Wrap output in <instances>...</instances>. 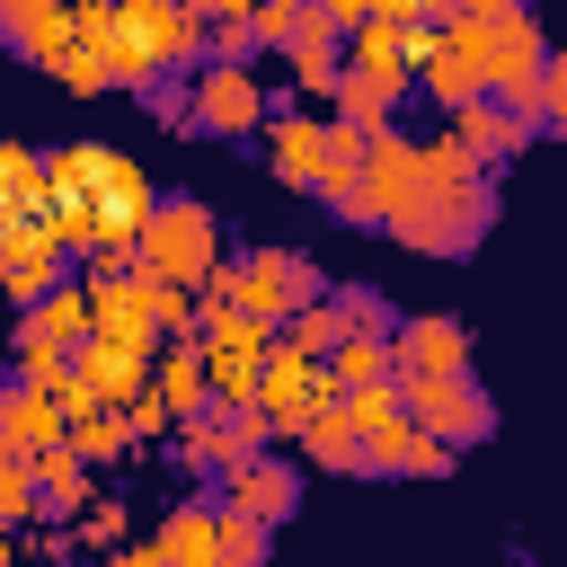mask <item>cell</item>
Here are the masks:
<instances>
[{
	"mask_svg": "<svg viewBox=\"0 0 567 567\" xmlns=\"http://www.w3.org/2000/svg\"><path fill=\"white\" fill-rule=\"evenodd\" d=\"M44 186H53V230H62V248L89 266V275H142V221L159 213V186L124 159V151H106V142H71V151H53L44 159Z\"/></svg>",
	"mask_w": 567,
	"mask_h": 567,
	"instance_id": "1",
	"label": "cell"
},
{
	"mask_svg": "<svg viewBox=\"0 0 567 567\" xmlns=\"http://www.w3.org/2000/svg\"><path fill=\"white\" fill-rule=\"evenodd\" d=\"M487 221H496V186L434 133V142H425V195L390 221V239H399V248H425V257H470V248L487 239Z\"/></svg>",
	"mask_w": 567,
	"mask_h": 567,
	"instance_id": "2",
	"label": "cell"
},
{
	"mask_svg": "<svg viewBox=\"0 0 567 567\" xmlns=\"http://www.w3.org/2000/svg\"><path fill=\"white\" fill-rule=\"evenodd\" d=\"M478 27H487V97L540 124V80H549V53H558L549 27L514 0H478Z\"/></svg>",
	"mask_w": 567,
	"mask_h": 567,
	"instance_id": "3",
	"label": "cell"
},
{
	"mask_svg": "<svg viewBox=\"0 0 567 567\" xmlns=\"http://www.w3.org/2000/svg\"><path fill=\"white\" fill-rule=\"evenodd\" d=\"M408 44H416V89H425L443 115H461V106L487 97V27H478V9H443V18L416 27Z\"/></svg>",
	"mask_w": 567,
	"mask_h": 567,
	"instance_id": "4",
	"label": "cell"
},
{
	"mask_svg": "<svg viewBox=\"0 0 567 567\" xmlns=\"http://www.w3.org/2000/svg\"><path fill=\"white\" fill-rule=\"evenodd\" d=\"M221 284H230V310H239V319H257V328H284L292 310H310V301H328V292H337L301 248H248V257H230V266H221Z\"/></svg>",
	"mask_w": 567,
	"mask_h": 567,
	"instance_id": "5",
	"label": "cell"
},
{
	"mask_svg": "<svg viewBox=\"0 0 567 567\" xmlns=\"http://www.w3.org/2000/svg\"><path fill=\"white\" fill-rule=\"evenodd\" d=\"M142 275L151 284H186V292H204V275L221 266V230H213V204H195V195H159V213L142 221Z\"/></svg>",
	"mask_w": 567,
	"mask_h": 567,
	"instance_id": "6",
	"label": "cell"
},
{
	"mask_svg": "<svg viewBox=\"0 0 567 567\" xmlns=\"http://www.w3.org/2000/svg\"><path fill=\"white\" fill-rule=\"evenodd\" d=\"M399 399H408L416 434H434L443 452H470V443L496 434V399L478 390V372L470 381H399Z\"/></svg>",
	"mask_w": 567,
	"mask_h": 567,
	"instance_id": "7",
	"label": "cell"
},
{
	"mask_svg": "<svg viewBox=\"0 0 567 567\" xmlns=\"http://www.w3.org/2000/svg\"><path fill=\"white\" fill-rule=\"evenodd\" d=\"M257 452H275V425L257 416V408H204L195 425H177V461L186 470H204V478H230L239 461H257Z\"/></svg>",
	"mask_w": 567,
	"mask_h": 567,
	"instance_id": "8",
	"label": "cell"
},
{
	"mask_svg": "<svg viewBox=\"0 0 567 567\" xmlns=\"http://www.w3.org/2000/svg\"><path fill=\"white\" fill-rule=\"evenodd\" d=\"M470 328L461 319H443V310H416V319H399V337H390V363H399V381H470Z\"/></svg>",
	"mask_w": 567,
	"mask_h": 567,
	"instance_id": "9",
	"label": "cell"
},
{
	"mask_svg": "<svg viewBox=\"0 0 567 567\" xmlns=\"http://www.w3.org/2000/svg\"><path fill=\"white\" fill-rule=\"evenodd\" d=\"M221 514H230V523H257V532L292 523V514H301V470H292L284 452H257V461H239V470L221 478Z\"/></svg>",
	"mask_w": 567,
	"mask_h": 567,
	"instance_id": "10",
	"label": "cell"
},
{
	"mask_svg": "<svg viewBox=\"0 0 567 567\" xmlns=\"http://www.w3.org/2000/svg\"><path fill=\"white\" fill-rule=\"evenodd\" d=\"M425 195V142H408L399 124L390 133H372V159H363V221H399L408 204Z\"/></svg>",
	"mask_w": 567,
	"mask_h": 567,
	"instance_id": "11",
	"label": "cell"
},
{
	"mask_svg": "<svg viewBox=\"0 0 567 567\" xmlns=\"http://www.w3.org/2000/svg\"><path fill=\"white\" fill-rule=\"evenodd\" d=\"M89 337L106 346H133V354H159V319H151V275H89Z\"/></svg>",
	"mask_w": 567,
	"mask_h": 567,
	"instance_id": "12",
	"label": "cell"
},
{
	"mask_svg": "<svg viewBox=\"0 0 567 567\" xmlns=\"http://www.w3.org/2000/svg\"><path fill=\"white\" fill-rule=\"evenodd\" d=\"M195 124H204V133H266V124H275V97H266L257 71L204 62V71H195Z\"/></svg>",
	"mask_w": 567,
	"mask_h": 567,
	"instance_id": "13",
	"label": "cell"
},
{
	"mask_svg": "<svg viewBox=\"0 0 567 567\" xmlns=\"http://www.w3.org/2000/svg\"><path fill=\"white\" fill-rule=\"evenodd\" d=\"M328 399H337L328 363H292V354H275V363H266V381H257V416H266L284 443H292V434H301V425H310Z\"/></svg>",
	"mask_w": 567,
	"mask_h": 567,
	"instance_id": "14",
	"label": "cell"
},
{
	"mask_svg": "<svg viewBox=\"0 0 567 567\" xmlns=\"http://www.w3.org/2000/svg\"><path fill=\"white\" fill-rule=\"evenodd\" d=\"M275 53H284V71H292L310 97H337V80H346V27H337V9H301Z\"/></svg>",
	"mask_w": 567,
	"mask_h": 567,
	"instance_id": "15",
	"label": "cell"
},
{
	"mask_svg": "<svg viewBox=\"0 0 567 567\" xmlns=\"http://www.w3.org/2000/svg\"><path fill=\"white\" fill-rule=\"evenodd\" d=\"M0 284H9L18 319H27L35 301H53V292L71 284V248H62V230H18V239L0 248Z\"/></svg>",
	"mask_w": 567,
	"mask_h": 567,
	"instance_id": "16",
	"label": "cell"
},
{
	"mask_svg": "<svg viewBox=\"0 0 567 567\" xmlns=\"http://www.w3.org/2000/svg\"><path fill=\"white\" fill-rule=\"evenodd\" d=\"M53 443H71V425H62V399L9 372V381H0V452H18V461H44Z\"/></svg>",
	"mask_w": 567,
	"mask_h": 567,
	"instance_id": "17",
	"label": "cell"
},
{
	"mask_svg": "<svg viewBox=\"0 0 567 567\" xmlns=\"http://www.w3.org/2000/svg\"><path fill=\"white\" fill-rule=\"evenodd\" d=\"M443 142L487 177V168H505L523 142H532V115H514V106H496V97H478V106H461L452 124H443Z\"/></svg>",
	"mask_w": 567,
	"mask_h": 567,
	"instance_id": "18",
	"label": "cell"
},
{
	"mask_svg": "<svg viewBox=\"0 0 567 567\" xmlns=\"http://www.w3.org/2000/svg\"><path fill=\"white\" fill-rule=\"evenodd\" d=\"M0 230H53V186H44V151L0 142Z\"/></svg>",
	"mask_w": 567,
	"mask_h": 567,
	"instance_id": "19",
	"label": "cell"
},
{
	"mask_svg": "<svg viewBox=\"0 0 567 567\" xmlns=\"http://www.w3.org/2000/svg\"><path fill=\"white\" fill-rule=\"evenodd\" d=\"M266 168H275L284 186H310V195H319V168H328V124H319V115L275 106V124H266Z\"/></svg>",
	"mask_w": 567,
	"mask_h": 567,
	"instance_id": "20",
	"label": "cell"
},
{
	"mask_svg": "<svg viewBox=\"0 0 567 567\" xmlns=\"http://www.w3.org/2000/svg\"><path fill=\"white\" fill-rule=\"evenodd\" d=\"M71 372H80V381H89L106 408H124V416L151 399V354H133V346H106V337H89V346L71 354Z\"/></svg>",
	"mask_w": 567,
	"mask_h": 567,
	"instance_id": "21",
	"label": "cell"
},
{
	"mask_svg": "<svg viewBox=\"0 0 567 567\" xmlns=\"http://www.w3.org/2000/svg\"><path fill=\"white\" fill-rule=\"evenodd\" d=\"M151 399L168 408V425H195L213 408V372H204V337H177L159 346V372H151Z\"/></svg>",
	"mask_w": 567,
	"mask_h": 567,
	"instance_id": "22",
	"label": "cell"
},
{
	"mask_svg": "<svg viewBox=\"0 0 567 567\" xmlns=\"http://www.w3.org/2000/svg\"><path fill=\"white\" fill-rule=\"evenodd\" d=\"M0 35L27 53V62H62L71 44H80V27H71V9H53V0H0Z\"/></svg>",
	"mask_w": 567,
	"mask_h": 567,
	"instance_id": "23",
	"label": "cell"
},
{
	"mask_svg": "<svg viewBox=\"0 0 567 567\" xmlns=\"http://www.w3.org/2000/svg\"><path fill=\"white\" fill-rule=\"evenodd\" d=\"M97 505V478H89V461L71 452V443H53L44 461H35V514H53V523H80Z\"/></svg>",
	"mask_w": 567,
	"mask_h": 567,
	"instance_id": "24",
	"label": "cell"
},
{
	"mask_svg": "<svg viewBox=\"0 0 567 567\" xmlns=\"http://www.w3.org/2000/svg\"><path fill=\"white\" fill-rule=\"evenodd\" d=\"M151 549H159L168 567H213V549H221V505H213V496L177 505V514L151 532Z\"/></svg>",
	"mask_w": 567,
	"mask_h": 567,
	"instance_id": "25",
	"label": "cell"
},
{
	"mask_svg": "<svg viewBox=\"0 0 567 567\" xmlns=\"http://www.w3.org/2000/svg\"><path fill=\"white\" fill-rule=\"evenodd\" d=\"M292 443H301V461H310V470H363V434H354L346 399H328V408H319Z\"/></svg>",
	"mask_w": 567,
	"mask_h": 567,
	"instance_id": "26",
	"label": "cell"
},
{
	"mask_svg": "<svg viewBox=\"0 0 567 567\" xmlns=\"http://www.w3.org/2000/svg\"><path fill=\"white\" fill-rule=\"evenodd\" d=\"M346 346V319H337V301H310V310H292L284 328H275V354H292V363H328Z\"/></svg>",
	"mask_w": 567,
	"mask_h": 567,
	"instance_id": "27",
	"label": "cell"
},
{
	"mask_svg": "<svg viewBox=\"0 0 567 567\" xmlns=\"http://www.w3.org/2000/svg\"><path fill=\"white\" fill-rule=\"evenodd\" d=\"M133 443H142V434H133V416H124V408H106V416L71 425V452H80V461H124Z\"/></svg>",
	"mask_w": 567,
	"mask_h": 567,
	"instance_id": "28",
	"label": "cell"
},
{
	"mask_svg": "<svg viewBox=\"0 0 567 567\" xmlns=\"http://www.w3.org/2000/svg\"><path fill=\"white\" fill-rule=\"evenodd\" d=\"M27 514H35V461L0 452V532H9V523H27Z\"/></svg>",
	"mask_w": 567,
	"mask_h": 567,
	"instance_id": "29",
	"label": "cell"
},
{
	"mask_svg": "<svg viewBox=\"0 0 567 567\" xmlns=\"http://www.w3.org/2000/svg\"><path fill=\"white\" fill-rule=\"evenodd\" d=\"M71 540H80V549H115V540H124V505H115V496H97V505L71 523Z\"/></svg>",
	"mask_w": 567,
	"mask_h": 567,
	"instance_id": "30",
	"label": "cell"
},
{
	"mask_svg": "<svg viewBox=\"0 0 567 567\" xmlns=\"http://www.w3.org/2000/svg\"><path fill=\"white\" fill-rule=\"evenodd\" d=\"M213 567H266V532L221 514V549H213Z\"/></svg>",
	"mask_w": 567,
	"mask_h": 567,
	"instance_id": "31",
	"label": "cell"
},
{
	"mask_svg": "<svg viewBox=\"0 0 567 567\" xmlns=\"http://www.w3.org/2000/svg\"><path fill=\"white\" fill-rule=\"evenodd\" d=\"M142 106H151V115H159L168 133H186V124H195V80H159V89H151Z\"/></svg>",
	"mask_w": 567,
	"mask_h": 567,
	"instance_id": "32",
	"label": "cell"
},
{
	"mask_svg": "<svg viewBox=\"0 0 567 567\" xmlns=\"http://www.w3.org/2000/svg\"><path fill=\"white\" fill-rule=\"evenodd\" d=\"M540 124H558V133H567V44L549 53V80H540Z\"/></svg>",
	"mask_w": 567,
	"mask_h": 567,
	"instance_id": "33",
	"label": "cell"
},
{
	"mask_svg": "<svg viewBox=\"0 0 567 567\" xmlns=\"http://www.w3.org/2000/svg\"><path fill=\"white\" fill-rule=\"evenodd\" d=\"M106 567H168V558H159V549H115Z\"/></svg>",
	"mask_w": 567,
	"mask_h": 567,
	"instance_id": "34",
	"label": "cell"
},
{
	"mask_svg": "<svg viewBox=\"0 0 567 567\" xmlns=\"http://www.w3.org/2000/svg\"><path fill=\"white\" fill-rule=\"evenodd\" d=\"M0 567H9V532H0Z\"/></svg>",
	"mask_w": 567,
	"mask_h": 567,
	"instance_id": "35",
	"label": "cell"
},
{
	"mask_svg": "<svg viewBox=\"0 0 567 567\" xmlns=\"http://www.w3.org/2000/svg\"><path fill=\"white\" fill-rule=\"evenodd\" d=\"M0 248H9V230H0Z\"/></svg>",
	"mask_w": 567,
	"mask_h": 567,
	"instance_id": "36",
	"label": "cell"
}]
</instances>
